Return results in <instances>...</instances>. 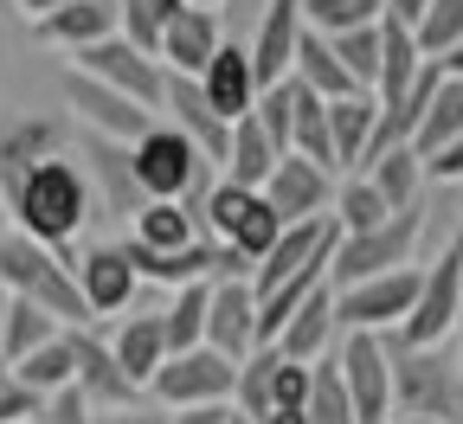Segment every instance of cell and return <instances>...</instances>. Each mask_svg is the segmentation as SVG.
<instances>
[{"mask_svg": "<svg viewBox=\"0 0 463 424\" xmlns=\"http://www.w3.org/2000/svg\"><path fill=\"white\" fill-rule=\"evenodd\" d=\"M71 353H78V380H71V392L90 405V411H116V405H136V399H148L129 373H123V360H116V347L109 341H97L90 328H71Z\"/></svg>", "mask_w": 463, "mask_h": 424, "instance_id": "cell-13", "label": "cell"}, {"mask_svg": "<svg viewBox=\"0 0 463 424\" xmlns=\"http://www.w3.org/2000/svg\"><path fill=\"white\" fill-rule=\"evenodd\" d=\"M419 283H425V270H419V264L386 270V277H361V283H341V289H335V322H341V334H347V328L392 334L405 316H412Z\"/></svg>", "mask_w": 463, "mask_h": 424, "instance_id": "cell-7", "label": "cell"}, {"mask_svg": "<svg viewBox=\"0 0 463 424\" xmlns=\"http://www.w3.org/2000/svg\"><path fill=\"white\" fill-rule=\"evenodd\" d=\"M129 238H136V245H148V251H181V245H200L206 225H200V212H187L181 200H148V206L129 219Z\"/></svg>", "mask_w": 463, "mask_h": 424, "instance_id": "cell-27", "label": "cell"}, {"mask_svg": "<svg viewBox=\"0 0 463 424\" xmlns=\"http://www.w3.org/2000/svg\"><path fill=\"white\" fill-rule=\"evenodd\" d=\"M335 334H341V322H335V283H322L297 316H289L283 328H277V353L283 360H328V347H335Z\"/></svg>", "mask_w": 463, "mask_h": 424, "instance_id": "cell-22", "label": "cell"}, {"mask_svg": "<svg viewBox=\"0 0 463 424\" xmlns=\"http://www.w3.org/2000/svg\"><path fill=\"white\" fill-rule=\"evenodd\" d=\"M90 424H167V405L136 399V405H116V411H90Z\"/></svg>", "mask_w": 463, "mask_h": 424, "instance_id": "cell-44", "label": "cell"}, {"mask_svg": "<svg viewBox=\"0 0 463 424\" xmlns=\"http://www.w3.org/2000/svg\"><path fill=\"white\" fill-rule=\"evenodd\" d=\"M33 33H39L45 45L84 52V45H97V39H109V33H116V0H65L58 14L33 20Z\"/></svg>", "mask_w": 463, "mask_h": 424, "instance_id": "cell-25", "label": "cell"}, {"mask_svg": "<svg viewBox=\"0 0 463 424\" xmlns=\"http://www.w3.org/2000/svg\"><path fill=\"white\" fill-rule=\"evenodd\" d=\"M232 405H181V411H167V424H225Z\"/></svg>", "mask_w": 463, "mask_h": 424, "instance_id": "cell-47", "label": "cell"}, {"mask_svg": "<svg viewBox=\"0 0 463 424\" xmlns=\"http://www.w3.org/2000/svg\"><path fill=\"white\" fill-rule=\"evenodd\" d=\"M277 347H251L245 360H239V392H232V405H239L245 418H264L270 411V399H277Z\"/></svg>", "mask_w": 463, "mask_h": 424, "instance_id": "cell-35", "label": "cell"}, {"mask_svg": "<svg viewBox=\"0 0 463 424\" xmlns=\"http://www.w3.org/2000/svg\"><path fill=\"white\" fill-rule=\"evenodd\" d=\"M335 367H341V386H347V399H354L361 424H386L392 418V353H386V334L347 328L341 347H335Z\"/></svg>", "mask_w": 463, "mask_h": 424, "instance_id": "cell-10", "label": "cell"}, {"mask_svg": "<svg viewBox=\"0 0 463 424\" xmlns=\"http://www.w3.org/2000/svg\"><path fill=\"white\" fill-rule=\"evenodd\" d=\"M303 20L335 39V33H354V26L386 20V0H303Z\"/></svg>", "mask_w": 463, "mask_h": 424, "instance_id": "cell-39", "label": "cell"}, {"mask_svg": "<svg viewBox=\"0 0 463 424\" xmlns=\"http://www.w3.org/2000/svg\"><path fill=\"white\" fill-rule=\"evenodd\" d=\"M289 78H297V84H309V90H316V97H328V103L361 90L354 78H347V65L335 58V39H328V33H316V26L303 33V45H297V71H289Z\"/></svg>", "mask_w": 463, "mask_h": 424, "instance_id": "cell-30", "label": "cell"}, {"mask_svg": "<svg viewBox=\"0 0 463 424\" xmlns=\"http://www.w3.org/2000/svg\"><path fill=\"white\" fill-rule=\"evenodd\" d=\"M373 129H380V103H373L367 90L328 103V136H335V167H341V174H361V167H367Z\"/></svg>", "mask_w": 463, "mask_h": 424, "instance_id": "cell-23", "label": "cell"}, {"mask_svg": "<svg viewBox=\"0 0 463 424\" xmlns=\"http://www.w3.org/2000/svg\"><path fill=\"white\" fill-rule=\"evenodd\" d=\"M39 424H90V405L78 399V392H58L52 405H45V418Z\"/></svg>", "mask_w": 463, "mask_h": 424, "instance_id": "cell-46", "label": "cell"}, {"mask_svg": "<svg viewBox=\"0 0 463 424\" xmlns=\"http://www.w3.org/2000/svg\"><path fill=\"white\" fill-rule=\"evenodd\" d=\"M65 103H71V116H78L90 136H109V142H142V136L161 123L155 109H142L136 97L109 90V84H97V78H84L78 65L65 71Z\"/></svg>", "mask_w": 463, "mask_h": 424, "instance_id": "cell-12", "label": "cell"}, {"mask_svg": "<svg viewBox=\"0 0 463 424\" xmlns=\"http://www.w3.org/2000/svg\"><path fill=\"white\" fill-rule=\"evenodd\" d=\"M335 167H322V161H309V155H277V167H270V180H264V200H270V212L283 219V225H303V219H322V212H335Z\"/></svg>", "mask_w": 463, "mask_h": 424, "instance_id": "cell-11", "label": "cell"}, {"mask_svg": "<svg viewBox=\"0 0 463 424\" xmlns=\"http://www.w3.org/2000/svg\"><path fill=\"white\" fill-rule=\"evenodd\" d=\"M52 334H65V322L45 316L39 302H26V296H7V322H0V360H7V367H14L20 353L45 347Z\"/></svg>", "mask_w": 463, "mask_h": 424, "instance_id": "cell-33", "label": "cell"}, {"mask_svg": "<svg viewBox=\"0 0 463 424\" xmlns=\"http://www.w3.org/2000/svg\"><path fill=\"white\" fill-rule=\"evenodd\" d=\"M0 380H14V367H7V360H0Z\"/></svg>", "mask_w": 463, "mask_h": 424, "instance_id": "cell-55", "label": "cell"}, {"mask_svg": "<svg viewBox=\"0 0 463 424\" xmlns=\"http://www.w3.org/2000/svg\"><path fill=\"white\" fill-rule=\"evenodd\" d=\"M412 33H419V52H425V58L457 52V45H463V0H431L425 20H419Z\"/></svg>", "mask_w": 463, "mask_h": 424, "instance_id": "cell-41", "label": "cell"}, {"mask_svg": "<svg viewBox=\"0 0 463 424\" xmlns=\"http://www.w3.org/2000/svg\"><path fill=\"white\" fill-rule=\"evenodd\" d=\"M335 58L347 65V78L373 97V84H380V20L373 26H354V33H335Z\"/></svg>", "mask_w": 463, "mask_h": 424, "instance_id": "cell-40", "label": "cell"}, {"mask_svg": "<svg viewBox=\"0 0 463 424\" xmlns=\"http://www.w3.org/2000/svg\"><path fill=\"white\" fill-rule=\"evenodd\" d=\"M438 71H444V78H463V45H457V52H444V58H438Z\"/></svg>", "mask_w": 463, "mask_h": 424, "instance_id": "cell-51", "label": "cell"}, {"mask_svg": "<svg viewBox=\"0 0 463 424\" xmlns=\"http://www.w3.org/2000/svg\"><path fill=\"white\" fill-rule=\"evenodd\" d=\"M200 90H206V103L225 116V123H239V116H251L258 109V97H264V84H258V65H251V45H219L213 52V65L200 71Z\"/></svg>", "mask_w": 463, "mask_h": 424, "instance_id": "cell-17", "label": "cell"}, {"mask_svg": "<svg viewBox=\"0 0 463 424\" xmlns=\"http://www.w3.org/2000/svg\"><path fill=\"white\" fill-rule=\"evenodd\" d=\"M258 123H264V136L289 155V136H297V78H283V84H264V97H258Z\"/></svg>", "mask_w": 463, "mask_h": 424, "instance_id": "cell-42", "label": "cell"}, {"mask_svg": "<svg viewBox=\"0 0 463 424\" xmlns=\"http://www.w3.org/2000/svg\"><path fill=\"white\" fill-rule=\"evenodd\" d=\"M0 206H7L14 231L39 238V245H52V251H71V238L84 231V219H90L97 200H90L84 167L65 161V155H52V161H39V167L20 180V187L0 193Z\"/></svg>", "mask_w": 463, "mask_h": 424, "instance_id": "cell-1", "label": "cell"}, {"mask_svg": "<svg viewBox=\"0 0 463 424\" xmlns=\"http://www.w3.org/2000/svg\"><path fill=\"white\" fill-rule=\"evenodd\" d=\"M277 142L264 136V123L258 116H239V123H232V142H225V180H239V187H264L270 180V167H277Z\"/></svg>", "mask_w": 463, "mask_h": 424, "instance_id": "cell-29", "label": "cell"}, {"mask_svg": "<svg viewBox=\"0 0 463 424\" xmlns=\"http://www.w3.org/2000/svg\"><path fill=\"white\" fill-rule=\"evenodd\" d=\"M258 424H309V411H303V405H270Z\"/></svg>", "mask_w": 463, "mask_h": 424, "instance_id": "cell-49", "label": "cell"}, {"mask_svg": "<svg viewBox=\"0 0 463 424\" xmlns=\"http://www.w3.org/2000/svg\"><path fill=\"white\" fill-rule=\"evenodd\" d=\"M431 65V58L419 52V33L399 26V20H380V84H373V103L392 109L405 90L419 84V71Z\"/></svg>", "mask_w": 463, "mask_h": 424, "instance_id": "cell-24", "label": "cell"}, {"mask_svg": "<svg viewBox=\"0 0 463 424\" xmlns=\"http://www.w3.org/2000/svg\"><path fill=\"white\" fill-rule=\"evenodd\" d=\"M457 360H463V347H457Z\"/></svg>", "mask_w": 463, "mask_h": 424, "instance_id": "cell-57", "label": "cell"}, {"mask_svg": "<svg viewBox=\"0 0 463 424\" xmlns=\"http://www.w3.org/2000/svg\"><path fill=\"white\" fill-rule=\"evenodd\" d=\"M206 302H213V283H181V289H174V302L161 309V322H167V353L206 347Z\"/></svg>", "mask_w": 463, "mask_h": 424, "instance_id": "cell-34", "label": "cell"}, {"mask_svg": "<svg viewBox=\"0 0 463 424\" xmlns=\"http://www.w3.org/2000/svg\"><path fill=\"white\" fill-rule=\"evenodd\" d=\"M225 45V33H219V7H181L167 20V33H161V65L167 71H181V78H200L206 65H213V52Z\"/></svg>", "mask_w": 463, "mask_h": 424, "instance_id": "cell-20", "label": "cell"}, {"mask_svg": "<svg viewBox=\"0 0 463 424\" xmlns=\"http://www.w3.org/2000/svg\"><path fill=\"white\" fill-rule=\"evenodd\" d=\"M78 289H84L90 322H97V316H123L136 302V289H142V277H136V264H129L123 245H90L78 258Z\"/></svg>", "mask_w": 463, "mask_h": 424, "instance_id": "cell-16", "label": "cell"}, {"mask_svg": "<svg viewBox=\"0 0 463 424\" xmlns=\"http://www.w3.org/2000/svg\"><path fill=\"white\" fill-rule=\"evenodd\" d=\"M386 212H392V206L380 200V187H373L367 174H347L341 187H335V225H341V231H367V225H380Z\"/></svg>", "mask_w": 463, "mask_h": 424, "instance_id": "cell-38", "label": "cell"}, {"mask_svg": "<svg viewBox=\"0 0 463 424\" xmlns=\"http://www.w3.org/2000/svg\"><path fill=\"white\" fill-rule=\"evenodd\" d=\"M0 289L39 302V309L58 316L65 328H90V302L78 289V258L39 245L26 231H0Z\"/></svg>", "mask_w": 463, "mask_h": 424, "instance_id": "cell-2", "label": "cell"}, {"mask_svg": "<svg viewBox=\"0 0 463 424\" xmlns=\"http://www.w3.org/2000/svg\"><path fill=\"white\" fill-rule=\"evenodd\" d=\"M52 155H65V123H52V116H26V123H7L0 129V193L20 187V180L52 161Z\"/></svg>", "mask_w": 463, "mask_h": 424, "instance_id": "cell-21", "label": "cell"}, {"mask_svg": "<svg viewBox=\"0 0 463 424\" xmlns=\"http://www.w3.org/2000/svg\"><path fill=\"white\" fill-rule=\"evenodd\" d=\"M109 347H116V360H123V373L148 392V380L167 367V322L161 316H129L123 328H116Z\"/></svg>", "mask_w": 463, "mask_h": 424, "instance_id": "cell-26", "label": "cell"}, {"mask_svg": "<svg viewBox=\"0 0 463 424\" xmlns=\"http://www.w3.org/2000/svg\"><path fill=\"white\" fill-rule=\"evenodd\" d=\"M457 136H463V78H444V84L431 90L425 116H419V129H412V148H419V161H431V155L450 148Z\"/></svg>", "mask_w": 463, "mask_h": 424, "instance_id": "cell-32", "label": "cell"}, {"mask_svg": "<svg viewBox=\"0 0 463 424\" xmlns=\"http://www.w3.org/2000/svg\"><path fill=\"white\" fill-rule=\"evenodd\" d=\"M187 7H225V0H187Z\"/></svg>", "mask_w": 463, "mask_h": 424, "instance_id": "cell-54", "label": "cell"}, {"mask_svg": "<svg viewBox=\"0 0 463 424\" xmlns=\"http://www.w3.org/2000/svg\"><path fill=\"white\" fill-rule=\"evenodd\" d=\"M309 20H303V0H270L264 20H258V39H251V65H258V84H283L297 71V45H303Z\"/></svg>", "mask_w": 463, "mask_h": 424, "instance_id": "cell-18", "label": "cell"}, {"mask_svg": "<svg viewBox=\"0 0 463 424\" xmlns=\"http://www.w3.org/2000/svg\"><path fill=\"white\" fill-rule=\"evenodd\" d=\"M45 405H52V399L26 392L20 380H0V424H39V418H45Z\"/></svg>", "mask_w": 463, "mask_h": 424, "instance_id": "cell-43", "label": "cell"}, {"mask_svg": "<svg viewBox=\"0 0 463 424\" xmlns=\"http://www.w3.org/2000/svg\"><path fill=\"white\" fill-rule=\"evenodd\" d=\"M14 380H20L26 392H39V399H58V392H71V380H78L71 328H65V334H52V341H45V347H33V353H20V360H14Z\"/></svg>", "mask_w": 463, "mask_h": 424, "instance_id": "cell-28", "label": "cell"}, {"mask_svg": "<svg viewBox=\"0 0 463 424\" xmlns=\"http://www.w3.org/2000/svg\"><path fill=\"white\" fill-rule=\"evenodd\" d=\"M457 424H463V418H457Z\"/></svg>", "mask_w": 463, "mask_h": 424, "instance_id": "cell-58", "label": "cell"}, {"mask_svg": "<svg viewBox=\"0 0 463 424\" xmlns=\"http://www.w3.org/2000/svg\"><path fill=\"white\" fill-rule=\"evenodd\" d=\"M457 341H463V316H457Z\"/></svg>", "mask_w": 463, "mask_h": 424, "instance_id": "cell-56", "label": "cell"}, {"mask_svg": "<svg viewBox=\"0 0 463 424\" xmlns=\"http://www.w3.org/2000/svg\"><path fill=\"white\" fill-rule=\"evenodd\" d=\"M457 316H463V231L425 264L419 302H412V316L392 328V341H405V347H444V341H457Z\"/></svg>", "mask_w": 463, "mask_h": 424, "instance_id": "cell-6", "label": "cell"}, {"mask_svg": "<svg viewBox=\"0 0 463 424\" xmlns=\"http://www.w3.org/2000/svg\"><path fill=\"white\" fill-rule=\"evenodd\" d=\"M129 161H136V180H142V200H181L187 212L206 206L213 193V155H200V142L174 123H155L142 142H129Z\"/></svg>", "mask_w": 463, "mask_h": 424, "instance_id": "cell-3", "label": "cell"}, {"mask_svg": "<svg viewBox=\"0 0 463 424\" xmlns=\"http://www.w3.org/2000/svg\"><path fill=\"white\" fill-rule=\"evenodd\" d=\"M225 424H258V418H245V411H239V405H232V418H225Z\"/></svg>", "mask_w": 463, "mask_h": 424, "instance_id": "cell-53", "label": "cell"}, {"mask_svg": "<svg viewBox=\"0 0 463 424\" xmlns=\"http://www.w3.org/2000/svg\"><path fill=\"white\" fill-rule=\"evenodd\" d=\"M373 187H380V200L399 212V206H419V187H425V161H419V148L412 142H399V148H386V155H373L367 167H361Z\"/></svg>", "mask_w": 463, "mask_h": 424, "instance_id": "cell-31", "label": "cell"}, {"mask_svg": "<svg viewBox=\"0 0 463 424\" xmlns=\"http://www.w3.org/2000/svg\"><path fill=\"white\" fill-rule=\"evenodd\" d=\"M161 123H174V129H187L194 142H200V155H213V161H225V142H232V123L206 103V90H200V78H181V71H167V97H161Z\"/></svg>", "mask_w": 463, "mask_h": 424, "instance_id": "cell-19", "label": "cell"}, {"mask_svg": "<svg viewBox=\"0 0 463 424\" xmlns=\"http://www.w3.org/2000/svg\"><path fill=\"white\" fill-rule=\"evenodd\" d=\"M425 7H431V0H386V20H399V26H419V20H425Z\"/></svg>", "mask_w": 463, "mask_h": 424, "instance_id": "cell-48", "label": "cell"}, {"mask_svg": "<svg viewBox=\"0 0 463 424\" xmlns=\"http://www.w3.org/2000/svg\"><path fill=\"white\" fill-rule=\"evenodd\" d=\"M386 424H444V418H412V411H392Z\"/></svg>", "mask_w": 463, "mask_h": 424, "instance_id": "cell-52", "label": "cell"}, {"mask_svg": "<svg viewBox=\"0 0 463 424\" xmlns=\"http://www.w3.org/2000/svg\"><path fill=\"white\" fill-rule=\"evenodd\" d=\"M206 347H219L225 360H245L258 347V289L251 277H219L213 302H206Z\"/></svg>", "mask_w": 463, "mask_h": 424, "instance_id": "cell-14", "label": "cell"}, {"mask_svg": "<svg viewBox=\"0 0 463 424\" xmlns=\"http://www.w3.org/2000/svg\"><path fill=\"white\" fill-rule=\"evenodd\" d=\"M14 7H20L26 20H45V14H58V7H65V0H14Z\"/></svg>", "mask_w": 463, "mask_h": 424, "instance_id": "cell-50", "label": "cell"}, {"mask_svg": "<svg viewBox=\"0 0 463 424\" xmlns=\"http://www.w3.org/2000/svg\"><path fill=\"white\" fill-rule=\"evenodd\" d=\"M425 180H450V187H463V136L425 161Z\"/></svg>", "mask_w": 463, "mask_h": 424, "instance_id": "cell-45", "label": "cell"}, {"mask_svg": "<svg viewBox=\"0 0 463 424\" xmlns=\"http://www.w3.org/2000/svg\"><path fill=\"white\" fill-rule=\"evenodd\" d=\"M181 7L187 0H116V33L136 39L142 52H161V33H167V20Z\"/></svg>", "mask_w": 463, "mask_h": 424, "instance_id": "cell-36", "label": "cell"}, {"mask_svg": "<svg viewBox=\"0 0 463 424\" xmlns=\"http://www.w3.org/2000/svg\"><path fill=\"white\" fill-rule=\"evenodd\" d=\"M303 411H309V424H361V418H354V399H347V386H341L335 353H328V360H316V380H309Z\"/></svg>", "mask_w": 463, "mask_h": 424, "instance_id": "cell-37", "label": "cell"}, {"mask_svg": "<svg viewBox=\"0 0 463 424\" xmlns=\"http://www.w3.org/2000/svg\"><path fill=\"white\" fill-rule=\"evenodd\" d=\"M239 392V360H225L219 347H187V353H167V367L148 380V399L181 411V405H232Z\"/></svg>", "mask_w": 463, "mask_h": 424, "instance_id": "cell-8", "label": "cell"}, {"mask_svg": "<svg viewBox=\"0 0 463 424\" xmlns=\"http://www.w3.org/2000/svg\"><path fill=\"white\" fill-rule=\"evenodd\" d=\"M84 161H90V200L116 219H136L148 200H142V180H136V161H129V142H109V136H90L84 129Z\"/></svg>", "mask_w": 463, "mask_h": 424, "instance_id": "cell-15", "label": "cell"}, {"mask_svg": "<svg viewBox=\"0 0 463 424\" xmlns=\"http://www.w3.org/2000/svg\"><path fill=\"white\" fill-rule=\"evenodd\" d=\"M419 238H425V206H399V212H386L367 231H341L335 264H328V283L341 289V283H361V277L405 270V264L419 258Z\"/></svg>", "mask_w": 463, "mask_h": 424, "instance_id": "cell-5", "label": "cell"}, {"mask_svg": "<svg viewBox=\"0 0 463 424\" xmlns=\"http://www.w3.org/2000/svg\"><path fill=\"white\" fill-rule=\"evenodd\" d=\"M386 353H392V411H412V418H444L457 424L463 418V360L444 347H405L386 334Z\"/></svg>", "mask_w": 463, "mask_h": 424, "instance_id": "cell-4", "label": "cell"}, {"mask_svg": "<svg viewBox=\"0 0 463 424\" xmlns=\"http://www.w3.org/2000/svg\"><path fill=\"white\" fill-rule=\"evenodd\" d=\"M71 58H78V71H84V78H97V84H109V90H123V97H136L142 109H155V116H161V97H167V65H161L155 52H142L136 39L109 33V39H97V45L71 52Z\"/></svg>", "mask_w": 463, "mask_h": 424, "instance_id": "cell-9", "label": "cell"}]
</instances>
